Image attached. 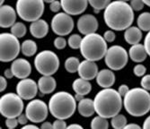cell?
Returning a JSON list of instances; mask_svg holds the SVG:
<instances>
[{
  "label": "cell",
  "instance_id": "cell-1",
  "mask_svg": "<svg viewBox=\"0 0 150 129\" xmlns=\"http://www.w3.org/2000/svg\"><path fill=\"white\" fill-rule=\"evenodd\" d=\"M103 20L111 30L125 31L133 23L134 11L127 2L115 0L104 9Z\"/></svg>",
  "mask_w": 150,
  "mask_h": 129
},
{
  "label": "cell",
  "instance_id": "cell-2",
  "mask_svg": "<svg viewBox=\"0 0 150 129\" xmlns=\"http://www.w3.org/2000/svg\"><path fill=\"white\" fill-rule=\"evenodd\" d=\"M95 113L105 118H112L120 114L123 106V99L118 91L112 88L103 89L93 99Z\"/></svg>",
  "mask_w": 150,
  "mask_h": 129
},
{
  "label": "cell",
  "instance_id": "cell-3",
  "mask_svg": "<svg viewBox=\"0 0 150 129\" xmlns=\"http://www.w3.org/2000/svg\"><path fill=\"white\" fill-rule=\"evenodd\" d=\"M48 106L50 113L54 118L63 120L71 118L77 109L75 96L63 91L52 94Z\"/></svg>",
  "mask_w": 150,
  "mask_h": 129
},
{
  "label": "cell",
  "instance_id": "cell-4",
  "mask_svg": "<svg viewBox=\"0 0 150 129\" xmlns=\"http://www.w3.org/2000/svg\"><path fill=\"white\" fill-rule=\"evenodd\" d=\"M123 106L132 117H143L150 111V93L139 87L132 88L123 98Z\"/></svg>",
  "mask_w": 150,
  "mask_h": 129
},
{
  "label": "cell",
  "instance_id": "cell-5",
  "mask_svg": "<svg viewBox=\"0 0 150 129\" xmlns=\"http://www.w3.org/2000/svg\"><path fill=\"white\" fill-rule=\"evenodd\" d=\"M79 49L85 59L96 62L105 56L108 47L103 37L95 32L83 37Z\"/></svg>",
  "mask_w": 150,
  "mask_h": 129
},
{
  "label": "cell",
  "instance_id": "cell-6",
  "mask_svg": "<svg viewBox=\"0 0 150 129\" xmlns=\"http://www.w3.org/2000/svg\"><path fill=\"white\" fill-rule=\"evenodd\" d=\"M16 12L24 22H35L42 16L44 12L43 0H17Z\"/></svg>",
  "mask_w": 150,
  "mask_h": 129
},
{
  "label": "cell",
  "instance_id": "cell-7",
  "mask_svg": "<svg viewBox=\"0 0 150 129\" xmlns=\"http://www.w3.org/2000/svg\"><path fill=\"white\" fill-rule=\"evenodd\" d=\"M59 65L58 55L51 50L40 51L34 59L35 69L42 75H53L59 70Z\"/></svg>",
  "mask_w": 150,
  "mask_h": 129
},
{
  "label": "cell",
  "instance_id": "cell-8",
  "mask_svg": "<svg viewBox=\"0 0 150 129\" xmlns=\"http://www.w3.org/2000/svg\"><path fill=\"white\" fill-rule=\"evenodd\" d=\"M21 51V44L17 37L11 32L0 34V60L10 62L16 59Z\"/></svg>",
  "mask_w": 150,
  "mask_h": 129
},
{
  "label": "cell",
  "instance_id": "cell-9",
  "mask_svg": "<svg viewBox=\"0 0 150 129\" xmlns=\"http://www.w3.org/2000/svg\"><path fill=\"white\" fill-rule=\"evenodd\" d=\"M23 109V99L17 93L8 92L0 98V113L6 118H18Z\"/></svg>",
  "mask_w": 150,
  "mask_h": 129
},
{
  "label": "cell",
  "instance_id": "cell-10",
  "mask_svg": "<svg viewBox=\"0 0 150 129\" xmlns=\"http://www.w3.org/2000/svg\"><path fill=\"white\" fill-rule=\"evenodd\" d=\"M129 52L120 45L108 48L104 56V61L109 69L119 71L123 69L129 61Z\"/></svg>",
  "mask_w": 150,
  "mask_h": 129
},
{
  "label": "cell",
  "instance_id": "cell-11",
  "mask_svg": "<svg viewBox=\"0 0 150 129\" xmlns=\"http://www.w3.org/2000/svg\"><path fill=\"white\" fill-rule=\"evenodd\" d=\"M49 106L42 99H33L28 102L25 108V114L29 120L34 124L42 123L48 117Z\"/></svg>",
  "mask_w": 150,
  "mask_h": 129
},
{
  "label": "cell",
  "instance_id": "cell-12",
  "mask_svg": "<svg viewBox=\"0 0 150 129\" xmlns=\"http://www.w3.org/2000/svg\"><path fill=\"white\" fill-rule=\"evenodd\" d=\"M50 25L54 33L63 37L71 33L75 23L71 16L65 12H59L53 16Z\"/></svg>",
  "mask_w": 150,
  "mask_h": 129
},
{
  "label": "cell",
  "instance_id": "cell-13",
  "mask_svg": "<svg viewBox=\"0 0 150 129\" xmlns=\"http://www.w3.org/2000/svg\"><path fill=\"white\" fill-rule=\"evenodd\" d=\"M38 83L31 78L22 79L16 84V93L24 100L33 99L38 93Z\"/></svg>",
  "mask_w": 150,
  "mask_h": 129
},
{
  "label": "cell",
  "instance_id": "cell-14",
  "mask_svg": "<svg viewBox=\"0 0 150 129\" xmlns=\"http://www.w3.org/2000/svg\"><path fill=\"white\" fill-rule=\"evenodd\" d=\"M77 30L83 35H88L91 33H95L98 30L99 23L98 20L93 14H83L77 20Z\"/></svg>",
  "mask_w": 150,
  "mask_h": 129
},
{
  "label": "cell",
  "instance_id": "cell-15",
  "mask_svg": "<svg viewBox=\"0 0 150 129\" xmlns=\"http://www.w3.org/2000/svg\"><path fill=\"white\" fill-rule=\"evenodd\" d=\"M62 9L69 16H79L88 6V0H60Z\"/></svg>",
  "mask_w": 150,
  "mask_h": 129
},
{
  "label": "cell",
  "instance_id": "cell-16",
  "mask_svg": "<svg viewBox=\"0 0 150 129\" xmlns=\"http://www.w3.org/2000/svg\"><path fill=\"white\" fill-rule=\"evenodd\" d=\"M11 70L15 77L18 79L28 78L32 73V66L25 59H16L12 62Z\"/></svg>",
  "mask_w": 150,
  "mask_h": 129
},
{
  "label": "cell",
  "instance_id": "cell-17",
  "mask_svg": "<svg viewBox=\"0 0 150 129\" xmlns=\"http://www.w3.org/2000/svg\"><path fill=\"white\" fill-rule=\"evenodd\" d=\"M99 73L98 66L93 61L86 60L80 62L77 74L80 78H83L87 81H91L96 78L97 75Z\"/></svg>",
  "mask_w": 150,
  "mask_h": 129
},
{
  "label": "cell",
  "instance_id": "cell-18",
  "mask_svg": "<svg viewBox=\"0 0 150 129\" xmlns=\"http://www.w3.org/2000/svg\"><path fill=\"white\" fill-rule=\"evenodd\" d=\"M17 12L9 5H3L0 8V27L11 28L16 23Z\"/></svg>",
  "mask_w": 150,
  "mask_h": 129
},
{
  "label": "cell",
  "instance_id": "cell-19",
  "mask_svg": "<svg viewBox=\"0 0 150 129\" xmlns=\"http://www.w3.org/2000/svg\"><path fill=\"white\" fill-rule=\"evenodd\" d=\"M96 82L103 89L112 88L115 82V75L111 69H102L96 76Z\"/></svg>",
  "mask_w": 150,
  "mask_h": 129
},
{
  "label": "cell",
  "instance_id": "cell-20",
  "mask_svg": "<svg viewBox=\"0 0 150 129\" xmlns=\"http://www.w3.org/2000/svg\"><path fill=\"white\" fill-rule=\"evenodd\" d=\"M30 32L36 39H42L49 32V24L43 19H39L30 24Z\"/></svg>",
  "mask_w": 150,
  "mask_h": 129
},
{
  "label": "cell",
  "instance_id": "cell-21",
  "mask_svg": "<svg viewBox=\"0 0 150 129\" xmlns=\"http://www.w3.org/2000/svg\"><path fill=\"white\" fill-rule=\"evenodd\" d=\"M38 87L40 93L50 94L55 91L57 82L52 75H42L38 81Z\"/></svg>",
  "mask_w": 150,
  "mask_h": 129
},
{
  "label": "cell",
  "instance_id": "cell-22",
  "mask_svg": "<svg viewBox=\"0 0 150 129\" xmlns=\"http://www.w3.org/2000/svg\"><path fill=\"white\" fill-rule=\"evenodd\" d=\"M129 59L135 63H142L146 60L147 53L143 44L138 43V44L132 45L129 49Z\"/></svg>",
  "mask_w": 150,
  "mask_h": 129
},
{
  "label": "cell",
  "instance_id": "cell-23",
  "mask_svg": "<svg viewBox=\"0 0 150 129\" xmlns=\"http://www.w3.org/2000/svg\"><path fill=\"white\" fill-rule=\"evenodd\" d=\"M77 111L84 118H90L95 113L93 99L84 98L77 103Z\"/></svg>",
  "mask_w": 150,
  "mask_h": 129
},
{
  "label": "cell",
  "instance_id": "cell-24",
  "mask_svg": "<svg viewBox=\"0 0 150 129\" xmlns=\"http://www.w3.org/2000/svg\"><path fill=\"white\" fill-rule=\"evenodd\" d=\"M124 39L131 46L138 44L142 39V31L137 26H130L125 30Z\"/></svg>",
  "mask_w": 150,
  "mask_h": 129
},
{
  "label": "cell",
  "instance_id": "cell-25",
  "mask_svg": "<svg viewBox=\"0 0 150 129\" xmlns=\"http://www.w3.org/2000/svg\"><path fill=\"white\" fill-rule=\"evenodd\" d=\"M72 88L76 94L86 96L92 91V84L90 83V81L79 77L73 82Z\"/></svg>",
  "mask_w": 150,
  "mask_h": 129
},
{
  "label": "cell",
  "instance_id": "cell-26",
  "mask_svg": "<svg viewBox=\"0 0 150 129\" xmlns=\"http://www.w3.org/2000/svg\"><path fill=\"white\" fill-rule=\"evenodd\" d=\"M21 52L25 56H33L37 52V44L34 40L26 39L21 44Z\"/></svg>",
  "mask_w": 150,
  "mask_h": 129
},
{
  "label": "cell",
  "instance_id": "cell-27",
  "mask_svg": "<svg viewBox=\"0 0 150 129\" xmlns=\"http://www.w3.org/2000/svg\"><path fill=\"white\" fill-rule=\"evenodd\" d=\"M138 27L143 32L150 31V13L144 12L140 13L137 19Z\"/></svg>",
  "mask_w": 150,
  "mask_h": 129
},
{
  "label": "cell",
  "instance_id": "cell-28",
  "mask_svg": "<svg viewBox=\"0 0 150 129\" xmlns=\"http://www.w3.org/2000/svg\"><path fill=\"white\" fill-rule=\"evenodd\" d=\"M79 65H80V61L77 57L69 56L66 59L64 66H65V69L67 70V72H69L70 74H74L78 71Z\"/></svg>",
  "mask_w": 150,
  "mask_h": 129
},
{
  "label": "cell",
  "instance_id": "cell-29",
  "mask_svg": "<svg viewBox=\"0 0 150 129\" xmlns=\"http://www.w3.org/2000/svg\"><path fill=\"white\" fill-rule=\"evenodd\" d=\"M109 122L108 119L101 116L94 117L91 121V129H108Z\"/></svg>",
  "mask_w": 150,
  "mask_h": 129
},
{
  "label": "cell",
  "instance_id": "cell-30",
  "mask_svg": "<svg viewBox=\"0 0 150 129\" xmlns=\"http://www.w3.org/2000/svg\"><path fill=\"white\" fill-rule=\"evenodd\" d=\"M111 125L113 129H123L127 125V118L122 114H118L112 118Z\"/></svg>",
  "mask_w": 150,
  "mask_h": 129
},
{
  "label": "cell",
  "instance_id": "cell-31",
  "mask_svg": "<svg viewBox=\"0 0 150 129\" xmlns=\"http://www.w3.org/2000/svg\"><path fill=\"white\" fill-rule=\"evenodd\" d=\"M26 32H27V29H26L25 24H23V23H21V22H16L11 27V33L13 35H15L16 37H17L18 39L25 36Z\"/></svg>",
  "mask_w": 150,
  "mask_h": 129
},
{
  "label": "cell",
  "instance_id": "cell-32",
  "mask_svg": "<svg viewBox=\"0 0 150 129\" xmlns=\"http://www.w3.org/2000/svg\"><path fill=\"white\" fill-rule=\"evenodd\" d=\"M111 2L112 0H88V3L93 7L94 13H99L100 11L104 10Z\"/></svg>",
  "mask_w": 150,
  "mask_h": 129
},
{
  "label": "cell",
  "instance_id": "cell-33",
  "mask_svg": "<svg viewBox=\"0 0 150 129\" xmlns=\"http://www.w3.org/2000/svg\"><path fill=\"white\" fill-rule=\"evenodd\" d=\"M82 39L83 38H81L79 34H71L67 39V44L73 49H78L81 46Z\"/></svg>",
  "mask_w": 150,
  "mask_h": 129
},
{
  "label": "cell",
  "instance_id": "cell-34",
  "mask_svg": "<svg viewBox=\"0 0 150 129\" xmlns=\"http://www.w3.org/2000/svg\"><path fill=\"white\" fill-rule=\"evenodd\" d=\"M133 73L136 76L138 77H143L146 73V67L142 64L136 65L133 68Z\"/></svg>",
  "mask_w": 150,
  "mask_h": 129
},
{
  "label": "cell",
  "instance_id": "cell-35",
  "mask_svg": "<svg viewBox=\"0 0 150 129\" xmlns=\"http://www.w3.org/2000/svg\"><path fill=\"white\" fill-rule=\"evenodd\" d=\"M54 47L57 49H63L67 46V40L62 36H58L55 39H54Z\"/></svg>",
  "mask_w": 150,
  "mask_h": 129
},
{
  "label": "cell",
  "instance_id": "cell-36",
  "mask_svg": "<svg viewBox=\"0 0 150 129\" xmlns=\"http://www.w3.org/2000/svg\"><path fill=\"white\" fill-rule=\"evenodd\" d=\"M130 6L133 9V11H141L144 6L145 3L143 2V0H130Z\"/></svg>",
  "mask_w": 150,
  "mask_h": 129
},
{
  "label": "cell",
  "instance_id": "cell-37",
  "mask_svg": "<svg viewBox=\"0 0 150 129\" xmlns=\"http://www.w3.org/2000/svg\"><path fill=\"white\" fill-rule=\"evenodd\" d=\"M141 87L148 92H150V75H145L140 81Z\"/></svg>",
  "mask_w": 150,
  "mask_h": 129
},
{
  "label": "cell",
  "instance_id": "cell-38",
  "mask_svg": "<svg viewBox=\"0 0 150 129\" xmlns=\"http://www.w3.org/2000/svg\"><path fill=\"white\" fill-rule=\"evenodd\" d=\"M103 37L105 39V41L108 43V42H113L115 40L116 35H115V32L112 30H108L103 33Z\"/></svg>",
  "mask_w": 150,
  "mask_h": 129
},
{
  "label": "cell",
  "instance_id": "cell-39",
  "mask_svg": "<svg viewBox=\"0 0 150 129\" xmlns=\"http://www.w3.org/2000/svg\"><path fill=\"white\" fill-rule=\"evenodd\" d=\"M18 124L19 123H18L17 118H9L6 119V125L7 128L15 129V128H16Z\"/></svg>",
  "mask_w": 150,
  "mask_h": 129
},
{
  "label": "cell",
  "instance_id": "cell-40",
  "mask_svg": "<svg viewBox=\"0 0 150 129\" xmlns=\"http://www.w3.org/2000/svg\"><path fill=\"white\" fill-rule=\"evenodd\" d=\"M61 8H62L61 3H60V1H58V0L50 4V10L53 13H59Z\"/></svg>",
  "mask_w": 150,
  "mask_h": 129
},
{
  "label": "cell",
  "instance_id": "cell-41",
  "mask_svg": "<svg viewBox=\"0 0 150 129\" xmlns=\"http://www.w3.org/2000/svg\"><path fill=\"white\" fill-rule=\"evenodd\" d=\"M53 129H66L67 128V123L63 119H56L52 123Z\"/></svg>",
  "mask_w": 150,
  "mask_h": 129
},
{
  "label": "cell",
  "instance_id": "cell-42",
  "mask_svg": "<svg viewBox=\"0 0 150 129\" xmlns=\"http://www.w3.org/2000/svg\"><path fill=\"white\" fill-rule=\"evenodd\" d=\"M144 47L146 49V51L147 53V56H150V31L147 32L146 37H145V39H144Z\"/></svg>",
  "mask_w": 150,
  "mask_h": 129
},
{
  "label": "cell",
  "instance_id": "cell-43",
  "mask_svg": "<svg viewBox=\"0 0 150 129\" xmlns=\"http://www.w3.org/2000/svg\"><path fill=\"white\" fill-rule=\"evenodd\" d=\"M129 90L130 89L129 88V86L127 84H121V85H120V87L118 89V92H119V93L120 94V96L122 98H124L125 95L129 92Z\"/></svg>",
  "mask_w": 150,
  "mask_h": 129
},
{
  "label": "cell",
  "instance_id": "cell-44",
  "mask_svg": "<svg viewBox=\"0 0 150 129\" xmlns=\"http://www.w3.org/2000/svg\"><path fill=\"white\" fill-rule=\"evenodd\" d=\"M17 120H18V123H19L20 125H27L28 121H30L29 118H28V117L26 116V114H25V113H24V114H21L20 116L17 118Z\"/></svg>",
  "mask_w": 150,
  "mask_h": 129
},
{
  "label": "cell",
  "instance_id": "cell-45",
  "mask_svg": "<svg viewBox=\"0 0 150 129\" xmlns=\"http://www.w3.org/2000/svg\"><path fill=\"white\" fill-rule=\"evenodd\" d=\"M7 87V81L5 76H0V92H4Z\"/></svg>",
  "mask_w": 150,
  "mask_h": 129
},
{
  "label": "cell",
  "instance_id": "cell-46",
  "mask_svg": "<svg viewBox=\"0 0 150 129\" xmlns=\"http://www.w3.org/2000/svg\"><path fill=\"white\" fill-rule=\"evenodd\" d=\"M4 75H5V77H6V79H12L13 77H15V75H13V72H12V70H11V68H7V69L5 70V72H4Z\"/></svg>",
  "mask_w": 150,
  "mask_h": 129
},
{
  "label": "cell",
  "instance_id": "cell-47",
  "mask_svg": "<svg viewBox=\"0 0 150 129\" xmlns=\"http://www.w3.org/2000/svg\"><path fill=\"white\" fill-rule=\"evenodd\" d=\"M123 129H142V127L138 124L131 123V124H127V125Z\"/></svg>",
  "mask_w": 150,
  "mask_h": 129
},
{
  "label": "cell",
  "instance_id": "cell-48",
  "mask_svg": "<svg viewBox=\"0 0 150 129\" xmlns=\"http://www.w3.org/2000/svg\"><path fill=\"white\" fill-rule=\"evenodd\" d=\"M40 129H53V125H52L50 122L45 121V122H43V123L42 124V125H40Z\"/></svg>",
  "mask_w": 150,
  "mask_h": 129
},
{
  "label": "cell",
  "instance_id": "cell-49",
  "mask_svg": "<svg viewBox=\"0 0 150 129\" xmlns=\"http://www.w3.org/2000/svg\"><path fill=\"white\" fill-rule=\"evenodd\" d=\"M142 129H150V115L145 119V121L143 123Z\"/></svg>",
  "mask_w": 150,
  "mask_h": 129
},
{
  "label": "cell",
  "instance_id": "cell-50",
  "mask_svg": "<svg viewBox=\"0 0 150 129\" xmlns=\"http://www.w3.org/2000/svg\"><path fill=\"white\" fill-rule=\"evenodd\" d=\"M66 129H84V127L79 124H71L67 125Z\"/></svg>",
  "mask_w": 150,
  "mask_h": 129
},
{
  "label": "cell",
  "instance_id": "cell-51",
  "mask_svg": "<svg viewBox=\"0 0 150 129\" xmlns=\"http://www.w3.org/2000/svg\"><path fill=\"white\" fill-rule=\"evenodd\" d=\"M21 129H40V127H38V126H36L35 125H23Z\"/></svg>",
  "mask_w": 150,
  "mask_h": 129
},
{
  "label": "cell",
  "instance_id": "cell-52",
  "mask_svg": "<svg viewBox=\"0 0 150 129\" xmlns=\"http://www.w3.org/2000/svg\"><path fill=\"white\" fill-rule=\"evenodd\" d=\"M75 99H76V102H80V100H82V99H84V96H83V95H80V94H76V95H75Z\"/></svg>",
  "mask_w": 150,
  "mask_h": 129
},
{
  "label": "cell",
  "instance_id": "cell-53",
  "mask_svg": "<svg viewBox=\"0 0 150 129\" xmlns=\"http://www.w3.org/2000/svg\"><path fill=\"white\" fill-rule=\"evenodd\" d=\"M143 2L145 3L146 6H147L150 7V0H143Z\"/></svg>",
  "mask_w": 150,
  "mask_h": 129
},
{
  "label": "cell",
  "instance_id": "cell-54",
  "mask_svg": "<svg viewBox=\"0 0 150 129\" xmlns=\"http://www.w3.org/2000/svg\"><path fill=\"white\" fill-rule=\"evenodd\" d=\"M44 1V3H49V4H50V3H52V2H54V1H56V0H43Z\"/></svg>",
  "mask_w": 150,
  "mask_h": 129
},
{
  "label": "cell",
  "instance_id": "cell-55",
  "mask_svg": "<svg viewBox=\"0 0 150 129\" xmlns=\"http://www.w3.org/2000/svg\"><path fill=\"white\" fill-rule=\"evenodd\" d=\"M4 2H5V0H0V5H1V6H3Z\"/></svg>",
  "mask_w": 150,
  "mask_h": 129
},
{
  "label": "cell",
  "instance_id": "cell-56",
  "mask_svg": "<svg viewBox=\"0 0 150 129\" xmlns=\"http://www.w3.org/2000/svg\"><path fill=\"white\" fill-rule=\"evenodd\" d=\"M120 1H124V2H128V1H130V0H120Z\"/></svg>",
  "mask_w": 150,
  "mask_h": 129
},
{
  "label": "cell",
  "instance_id": "cell-57",
  "mask_svg": "<svg viewBox=\"0 0 150 129\" xmlns=\"http://www.w3.org/2000/svg\"><path fill=\"white\" fill-rule=\"evenodd\" d=\"M7 129H11V128H7Z\"/></svg>",
  "mask_w": 150,
  "mask_h": 129
}]
</instances>
